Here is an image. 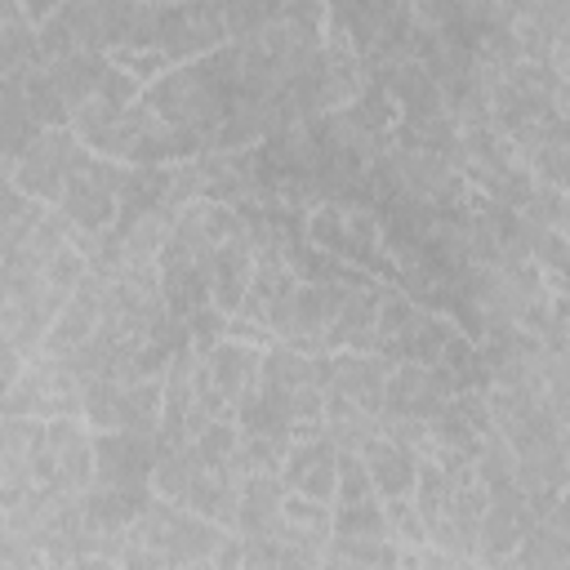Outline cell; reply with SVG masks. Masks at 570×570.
<instances>
[{"mask_svg": "<svg viewBox=\"0 0 570 570\" xmlns=\"http://www.w3.org/2000/svg\"><path fill=\"white\" fill-rule=\"evenodd\" d=\"M151 499V485H102L89 481L80 490V530L94 539V561L107 543H120L129 521L142 512V503Z\"/></svg>", "mask_w": 570, "mask_h": 570, "instance_id": "cell-6", "label": "cell"}, {"mask_svg": "<svg viewBox=\"0 0 570 570\" xmlns=\"http://www.w3.org/2000/svg\"><path fill=\"white\" fill-rule=\"evenodd\" d=\"M36 476L45 485L85 490L94 481V432L80 419H45V436L36 450Z\"/></svg>", "mask_w": 570, "mask_h": 570, "instance_id": "cell-5", "label": "cell"}, {"mask_svg": "<svg viewBox=\"0 0 570 570\" xmlns=\"http://www.w3.org/2000/svg\"><path fill=\"white\" fill-rule=\"evenodd\" d=\"M98 316H102V276H98V272H85V276L71 285V294L62 298V307H58V316H53V325H49L40 352L67 356L71 347H80V343L98 330Z\"/></svg>", "mask_w": 570, "mask_h": 570, "instance_id": "cell-14", "label": "cell"}, {"mask_svg": "<svg viewBox=\"0 0 570 570\" xmlns=\"http://www.w3.org/2000/svg\"><path fill=\"white\" fill-rule=\"evenodd\" d=\"M267 534H276L285 548H294L303 557V566H316L321 561V548L330 539V503L285 490V503H281V512H276V521H272Z\"/></svg>", "mask_w": 570, "mask_h": 570, "instance_id": "cell-15", "label": "cell"}, {"mask_svg": "<svg viewBox=\"0 0 570 570\" xmlns=\"http://www.w3.org/2000/svg\"><path fill=\"white\" fill-rule=\"evenodd\" d=\"M22 365H27V352L18 347V343H9L4 334H0V396L13 387V379L22 374Z\"/></svg>", "mask_w": 570, "mask_h": 570, "instance_id": "cell-22", "label": "cell"}, {"mask_svg": "<svg viewBox=\"0 0 570 570\" xmlns=\"http://www.w3.org/2000/svg\"><path fill=\"white\" fill-rule=\"evenodd\" d=\"M160 441L151 432L107 428L94 432V481L102 485H151Z\"/></svg>", "mask_w": 570, "mask_h": 570, "instance_id": "cell-7", "label": "cell"}, {"mask_svg": "<svg viewBox=\"0 0 570 570\" xmlns=\"http://www.w3.org/2000/svg\"><path fill=\"white\" fill-rule=\"evenodd\" d=\"M196 352H200V365H205V374L218 387V396H223L227 410H236L245 396L258 392V370H263V347L258 343L218 334L214 343H205Z\"/></svg>", "mask_w": 570, "mask_h": 570, "instance_id": "cell-9", "label": "cell"}, {"mask_svg": "<svg viewBox=\"0 0 570 570\" xmlns=\"http://www.w3.org/2000/svg\"><path fill=\"white\" fill-rule=\"evenodd\" d=\"M539 521V508L521 494V490H503V494H490L485 503V517L476 525V543H472V561L481 566H508L512 548L521 543V534Z\"/></svg>", "mask_w": 570, "mask_h": 570, "instance_id": "cell-8", "label": "cell"}, {"mask_svg": "<svg viewBox=\"0 0 570 570\" xmlns=\"http://www.w3.org/2000/svg\"><path fill=\"white\" fill-rule=\"evenodd\" d=\"M40 436H45V419L0 410V503L4 508L18 503L31 485H40V476H36Z\"/></svg>", "mask_w": 570, "mask_h": 570, "instance_id": "cell-10", "label": "cell"}, {"mask_svg": "<svg viewBox=\"0 0 570 570\" xmlns=\"http://www.w3.org/2000/svg\"><path fill=\"white\" fill-rule=\"evenodd\" d=\"M18 4H22L27 22H31V27H40V22H45V18H49V13L62 4V0H18Z\"/></svg>", "mask_w": 570, "mask_h": 570, "instance_id": "cell-23", "label": "cell"}, {"mask_svg": "<svg viewBox=\"0 0 570 570\" xmlns=\"http://www.w3.org/2000/svg\"><path fill=\"white\" fill-rule=\"evenodd\" d=\"M325 566H396V543L387 534H330L321 548Z\"/></svg>", "mask_w": 570, "mask_h": 570, "instance_id": "cell-19", "label": "cell"}, {"mask_svg": "<svg viewBox=\"0 0 570 570\" xmlns=\"http://www.w3.org/2000/svg\"><path fill=\"white\" fill-rule=\"evenodd\" d=\"M249 276H254V240H249V223H240L209 254V303L223 316H236L249 289Z\"/></svg>", "mask_w": 570, "mask_h": 570, "instance_id": "cell-13", "label": "cell"}, {"mask_svg": "<svg viewBox=\"0 0 570 570\" xmlns=\"http://www.w3.org/2000/svg\"><path fill=\"white\" fill-rule=\"evenodd\" d=\"M454 392H459V374L445 370L441 361H392L387 383H383V405H379V414L432 419Z\"/></svg>", "mask_w": 570, "mask_h": 570, "instance_id": "cell-4", "label": "cell"}, {"mask_svg": "<svg viewBox=\"0 0 570 570\" xmlns=\"http://www.w3.org/2000/svg\"><path fill=\"white\" fill-rule=\"evenodd\" d=\"M227 530L183 503L151 494L125 530L120 566H209Z\"/></svg>", "mask_w": 570, "mask_h": 570, "instance_id": "cell-1", "label": "cell"}, {"mask_svg": "<svg viewBox=\"0 0 570 570\" xmlns=\"http://www.w3.org/2000/svg\"><path fill=\"white\" fill-rule=\"evenodd\" d=\"M89 156V147L80 142V134L71 125H45L27 147L22 156L13 160V187L40 205H58L62 200V187L67 178L80 169V160Z\"/></svg>", "mask_w": 570, "mask_h": 570, "instance_id": "cell-3", "label": "cell"}, {"mask_svg": "<svg viewBox=\"0 0 570 570\" xmlns=\"http://www.w3.org/2000/svg\"><path fill=\"white\" fill-rule=\"evenodd\" d=\"M321 432L338 445V450H361L370 436H379V414L361 410L352 401H338L325 392V410H321Z\"/></svg>", "mask_w": 570, "mask_h": 570, "instance_id": "cell-18", "label": "cell"}, {"mask_svg": "<svg viewBox=\"0 0 570 570\" xmlns=\"http://www.w3.org/2000/svg\"><path fill=\"white\" fill-rule=\"evenodd\" d=\"M387 370H392V361L379 356V352H352V347L325 352V392L379 414Z\"/></svg>", "mask_w": 570, "mask_h": 570, "instance_id": "cell-12", "label": "cell"}, {"mask_svg": "<svg viewBox=\"0 0 570 570\" xmlns=\"http://www.w3.org/2000/svg\"><path fill=\"white\" fill-rule=\"evenodd\" d=\"M374 316H379V289L374 285H352L338 303V316L325 334V352L352 347V352H374Z\"/></svg>", "mask_w": 570, "mask_h": 570, "instance_id": "cell-17", "label": "cell"}, {"mask_svg": "<svg viewBox=\"0 0 570 570\" xmlns=\"http://www.w3.org/2000/svg\"><path fill=\"white\" fill-rule=\"evenodd\" d=\"M80 396H85V379L67 356L31 352L13 387L0 396V410L31 419H80Z\"/></svg>", "mask_w": 570, "mask_h": 570, "instance_id": "cell-2", "label": "cell"}, {"mask_svg": "<svg viewBox=\"0 0 570 570\" xmlns=\"http://www.w3.org/2000/svg\"><path fill=\"white\" fill-rule=\"evenodd\" d=\"M383 521H387V539L396 548H423L428 543V521L419 517V508L410 503V494L383 499Z\"/></svg>", "mask_w": 570, "mask_h": 570, "instance_id": "cell-21", "label": "cell"}, {"mask_svg": "<svg viewBox=\"0 0 570 570\" xmlns=\"http://www.w3.org/2000/svg\"><path fill=\"white\" fill-rule=\"evenodd\" d=\"M0 530H4V503H0Z\"/></svg>", "mask_w": 570, "mask_h": 570, "instance_id": "cell-24", "label": "cell"}, {"mask_svg": "<svg viewBox=\"0 0 570 570\" xmlns=\"http://www.w3.org/2000/svg\"><path fill=\"white\" fill-rule=\"evenodd\" d=\"M281 481L294 494H307V499L330 503L334 499V485H338V445L325 432L294 436L285 445V459H281Z\"/></svg>", "mask_w": 570, "mask_h": 570, "instance_id": "cell-11", "label": "cell"}, {"mask_svg": "<svg viewBox=\"0 0 570 570\" xmlns=\"http://www.w3.org/2000/svg\"><path fill=\"white\" fill-rule=\"evenodd\" d=\"M80 423H85L89 432L125 428V379H85Z\"/></svg>", "mask_w": 570, "mask_h": 570, "instance_id": "cell-20", "label": "cell"}, {"mask_svg": "<svg viewBox=\"0 0 570 570\" xmlns=\"http://www.w3.org/2000/svg\"><path fill=\"white\" fill-rule=\"evenodd\" d=\"M361 463H365V472H370V485H374V494L379 499H401V494H410L414 490V476H419V454L410 450V445H401V441H392V436H370L361 450Z\"/></svg>", "mask_w": 570, "mask_h": 570, "instance_id": "cell-16", "label": "cell"}]
</instances>
